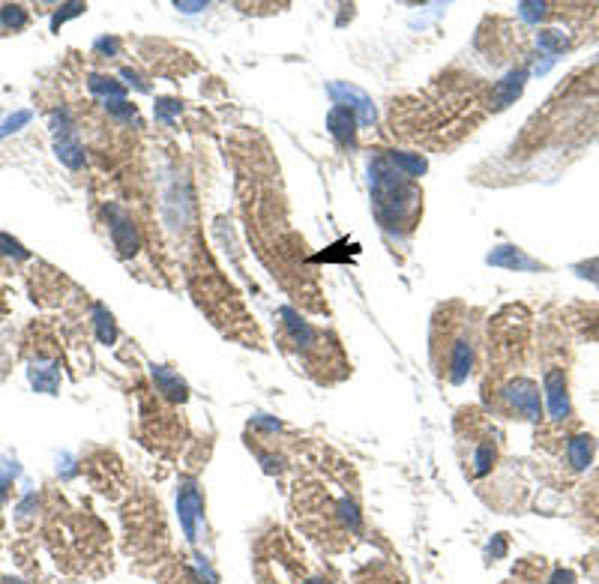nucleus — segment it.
Wrapping results in <instances>:
<instances>
[{
    "label": "nucleus",
    "mask_w": 599,
    "mask_h": 584,
    "mask_svg": "<svg viewBox=\"0 0 599 584\" xmlns=\"http://www.w3.org/2000/svg\"><path fill=\"white\" fill-rule=\"evenodd\" d=\"M369 186L375 219L381 222V228L390 234L411 231L420 210V189L414 186V180L392 168L387 156H381L369 165Z\"/></svg>",
    "instance_id": "obj_1"
},
{
    "label": "nucleus",
    "mask_w": 599,
    "mask_h": 584,
    "mask_svg": "<svg viewBox=\"0 0 599 584\" xmlns=\"http://www.w3.org/2000/svg\"><path fill=\"white\" fill-rule=\"evenodd\" d=\"M51 135H54V153H57V159H61L66 168L78 171L84 165V147H81L78 129H75V123H72L69 111H54L51 114Z\"/></svg>",
    "instance_id": "obj_2"
},
{
    "label": "nucleus",
    "mask_w": 599,
    "mask_h": 584,
    "mask_svg": "<svg viewBox=\"0 0 599 584\" xmlns=\"http://www.w3.org/2000/svg\"><path fill=\"white\" fill-rule=\"evenodd\" d=\"M105 213V222H108V231H111V240H114V249L120 252L123 258H132L138 255L141 249V237H138V228H135V219L126 207L120 204H105L102 207Z\"/></svg>",
    "instance_id": "obj_3"
},
{
    "label": "nucleus",
    "mask_w": 599,
    "mask_h": 584,
    "mask_svg": "<svg viewBox=\"0 0 599 584\" xmlns=\"http://www.w3.org/2000/svg\"><path fill=\"white\" fill-rule=\"evenodd\" d=\"M327 93L335 105H342L354 114L360 120V126H372L377 120V108H375L372 96L366 90H360V87L348 84V81H333V84H327Z\"/></svg>",
    "instance_id": "obj_4"
},
{
    "label": "nucleus",
    "mask_w": 599,
    "mask_h": 584,
    "mask_svg": "<svg viewBox=\"0 0 599 584\" xmlns=\"http://www.w3.org/2000/svg\"><path fill=\"white\" fill-rule=\"evenodd\" d=\"M177 516L183 524V533L189 543H198V528H201V518H204V501H201V491L192 479H183L180 491H177Z\"/></svg>",
    "instance_id": "obj_5"
},
{
    "label": "nucleus",
    "mask_w": 599,
    "mask_h": 584,
    "mask_svg": "<svg viewBox=\"0 0 599 584\" xmlns=\"http://www.w3.org/2000/svg\"><path fill=\"white\" fill-rule=\"evenodd\" d=\"M504 399L513 405L524 419L536 422L539 417H543V405H539V387L533 381H528V377H516V381H509L504 387Z\"/></svg>",
    "instance_id": "obj_6"
},
{
    "label": "nucleus",
    "mask_w": 599,
    "mask_h": 584,
    "mask_svg": "<svg viewBox=\"0 0 599 584\" xmlns=\"http://www.w3.org/2000/svg\"><path fill=\"white\" fill-rule=\"evenodd\" d=\"M543 390H546V402H548V414L551 419H566L569 417V392H566V375L563 369H548L543 377Z\"/></svg>",
    "instance_id": "obj_7"
},
{
    "label": "nucleus",
    "mask_w": 599,
    "mask_h": 584,
    "mask_svg": "<svg viewBox=\"0 0 599 584\" xmlns=\"http://www.w3.org/2000/svg\"><path fill=\"white\" fill-rule=\"evenodd\" d=\"M327 129H330V135L342 144V147H348V150H354V147H357L360 120H357V117L350 114L348 108L333 105V108H330V114H327Z\"/></svg>",
    "instance_id": "obj_8"
},
{
    "label": "nucleus",
    "mask_w": 599,
    "mask_h": 584,
    "mask_svg": "<svg viewBox=\"0 0 599 584\" xmlns=\"http://www.w3.org/2000/svg\"><path fill=\"white\" fill-rule=\"evenodd\" d=\"M489 264L491 267H504V270H516V273H528V270H543L539 261H533L531 255H524L516 246H498V249L489 252Z\"/></svg>",
    "instance_id": "obj_9"
},
{
    "label": "nucleus",
    "mask_w": 599,
    "mask_h": 584,
    "mask_svg": "<svg viewBox=\"0 0 599 584\" xmlns=\"http://www.w3.org/2000/svg\"><path fill=\"white\" fill-rule=\"evenodd\" d=\"M524 81H528V69H513V72H506V75L494 84V108H506V105H513V102L521 96L524 90Z\"/></svg>",
    "instance_id": "obj_10"
},
{
    "label": "nucleus",
    "mask_w": 599,
    "mask_h": 584,
    "mask_svg": "<svg viewBox=\"0 0 599 584\" xmlns=\"http://www.w3.org/2000/svg\"><path fill=\"white\" fill-rule=\"evenodd\" d=\"M150 375H153L156 390L162 392L165 399H171V402H186L189 399V387L177 372H171L168 366H150Z\"/></svg>",
    "instance_id": "obj_11"
},
{
    "label": "nucleus",
    "mask_w": 599,
    "mask_h": 584,
    "mask_svg": "<svg viewBox=\"0 0 599 584\" xmlns=\"http://www.w3.org/2000/svg\"><path fill=\"white\" fill-rule=\"evenodd\" d=\"M282 318H285V330H288V335H291V342H294L297 348H315L318 333H315V327H312L309 320H306L297 309L285 306V309H282Z\"/></svg>",
    "instance_id": "obj_12"
},
{
    "label": "nucleus",
    "mask_w": 599,
    "mask_h": 584,
    "mask_svg": "<svg viewBox=\"0 0 599 584\" xmlns=\"http://www.w3.org/2000/svg\"><path fill=\"white\" fill-rule=\"evenodd\" d=\"M474 366V348L467 339H456L449 348V381L452 384H464L467 375Z\"/></svg>",
    "instance_id": "obj_13"
},
{
    "label": "nucleus",
    "mask_w": 599,
    "mask_h": 584,
    "mask_svg": "<svg viewBox=\"0 0 599 584\" xmlns=\"http://www.w3.org/2000/svg\"><path fill=\"white\" fill-rule=\"evenodd\" d=\"M31 384H33L36 392H57V387H61V363H57V360L33 363Z\"/></svg>",
    "instance_id": "obj_14"
},
{
    "label": "nucleus",
    "mask_w": 599,
    "mask_h": 584,
    "mask_svg": "<svg viewBox=\"0 0 599 584\" xmlns=\"http://www.w3.org/2000/svg\"><path fill=\"white\" fill-rule=\"evenodd\" d=\"M387 159H390V165L396 168V171H402L405 177H422L426 174V168H429V162H426V156H420V153H387Z\"/></svg>",
    "instance_id": "obj_15"
},
{
    "label": "nucleus",
    "mask_w": 599,
    "mask_h": 584,
    "mask_svg": "<svg viewBox=\"0 0 599 584\" xmlns=\"http://www.w3.org/2000/svg\"><path fill=\"white\" fill-rule=\"evenodd\" d=\"M87 87H90V93H96V96L102 99V105H108V102H120V99H126L123 84H117V81H114V78H108V75H90Z\"/></svg>",
    "instance_id": "obj_16"
},
{
    "label": "nucleus",
    "mask_w": 599,
    "mask_h": 584,
    "mask_svg": "<svg viewBox=\"0 0 599 584\" xmlns=\"http://www.w3.org/2000/svg\"><path fill=\"white\" fill-rule=\"evenodd\" d=\"M569 464L575 467V471H584L590 462H593V437L590 434H575L573 441H569Z\"/></svg>",
    "instance_id": "obj_17"
},
{
    "label": "nucleus",
    "mask_w": 599,
    "mask_h": 584,
    "mask_svg": "<svg viewBox=\"0 0 599 584\" xmlns=\"http://www.w3.org/2000/svg\"><path fill=\"white\" fill-rule=\"evenodd\" d=\"M93 324H96V339H99L102 345H114V339H117V324H114V315H111L102 303L93 306Z\"/></svg>",
    "instance_id": "obj_18"
},
{
    "label": "nucleus",
    "mask_w": 599,
    "mask_h": 584,
    "mask_svg": "<svg viewBox=\"0 0 599 584\" xmlns=\"http://www.w3.org/2000/svg\"><path fill=\"white\" fill-rule=\"evenodd\" d=\"M24 24H27V9L21 4L0 6V27H4V31H21Z\"/></svg>",
    "instance_id": "obj_19"
},
{
    "label": "nucleus",
    "mask_w": 599,
    "mask_h": 584,
    "mask_svg": "<svg viewBox=\"0 0 599 584\" xmlns=\"http://www.w3.org/2000/svg\"><path fill=\"white\" fill-rule=\"evenodd\" d=\"M566 36L558 33V31H546V33H539V48L548 51V54H563L566 51Z\"/></svg>",
    "instance_id": "obj_20"
},
{
    "label": "nucleus",
    "mask_w": 599,
    "mask_h": 584,
    "mask_svg": "<svg viewBox=\"0 0 599 584\" xmlns=\"http://www.w3.org/2000/svg\"><path fill=\"white\" fill-rule=\"evenodd\" d=\"M491 464H494V447L491 444H479L476 456H474V474L476 476H486L491 471Z\"/></svg>",
    "instance_id": "obj_21"
},
{
    "label": "nucleus",
    "mask_w": 599,
    "mask_h": 584,
    "mask_svg": "<svg viewBox=\"0 0 599 584\" xmlns=\"http://www.w3.org/2000/svg\"><path fill=\"white\" fill-rule=\"evenodd\" d=\"M0 252L9 255V258H16V261H24V258H31V252L24 249V246L19 240H12L9 234H0Z\"/></svg>",
    "instance_id": "obj_22"
},
{
    "label": "nucleus",
    "mask_w": 599,
    "mask_h": 584,
    "mask_svg": "<svg viewBox=\"0 0 599 584\" xmlns=\"http://www.w3.org/2000/svg\"><path fill=\"white\" fill-rule=\"evenodd\" d=\"M31 111H16L9 117V120H4L0 123V138H6V135H12V132H19V129L24 126V123H31Z\"/></svg>",
    "instance_id": "obj_23"
},
{
    "label": "nucleus",
    "mask_w": 599,
    "mask_h": 584,
    "mask_svg": "<svg viewBox=\"0 0 599 584\" xmlns=\"http://www.w3.org/2000/svg\"><path fill=\"white\" fill-rule=\"evenodd\" d=\"M174 114H180V102L177 99H156V120L171 123Z\"/></svg>",
    "instance_id": "obj_24"
},
{
    "label": "nucleus",
    "mask_w": 599,
    "mask_h": 584,
    "mask_svg": "<svg viewBox=\"0 0 599 584\" xmlns=\"http://www.w3.org/2000/svg\"><path fill=\"white\" fill-rule=\"evenodd\" d=\"M84 9H87L84 4H66V6H61V12H57V16L51 19V27H54V31H57V27H61V24H63L66 19H72V16H81Z\"/></svg>",
    "instance_id": "obj_25"
},
{
    "label": "nucleus",
    "mask_w": 599,
    "mask_h": 584,
    "mask_svg": "<svg viewBox=\"0 0 599 584\" xmlns=\"http://www.w3.org/2000/svg\"><path fill=\"white\" fill-rule=\"evenodd\" d=\"M546 4H519V16L524 19V21H539L546 16Z\"/></svg>",
    "instance_id": "obj_26"
},
{
    "label": "nucleus",
    "mask_w": 599,
    "mask_h": 584,
    "mask_svg": "<svg viewBox=\"0 0 599 584\" xmlns=\"http://www.w3.org/2000/svg\"><path fill=\"white\" fill-rule=\"evenodd\" d=\"M12 476H16V464H0V504L6 498V489L12 486Z\"/></svg>",
    "instance_id": "obj_27"
},
{
    "label": "nucleus",
    "mask_w": 599,
    "mask_h": 584,
    "mask_svg": "<svg viewBox=\"0 0 599 584\" xmlns=\"http://www.w3.org/2000/svg\"><path fill=\"white\" fill-rule=\"evenodd\" d=\"M339 509H342V518L350 524V528L357 531V528H360V513H357V506L350 504V501H342V504H339Z\"/></svg>",
    "instance_id": "obj_28"
},
{
    "label": "nucleus",
    "mask_w": 599,
    "mask_h": 584,
    "mask_svg": "<svg viewBox=\"0 0 599 584\" xmlns=\"http://www.w3.org/2000/svg\"><path fill=\"white\" fill-rule=\"evenodd\" d=\"M252 422H255V426H261V429H267V432H273V429H279V426H282V422L276 419V417H264V414L252 417Z\"/></svg>",
    "instance_id": "obj_29"
},
{
    "label": "nucleus",
    "mask_w": 599,
    "mask_h": 584,
    "mask_svg": "<svg viewBox=\"0 0 599 584\" xmlns=\"http://www.w3.org/2000/svg\"><path fill=\"white\" fill-rule=\"evenodd\" d=\"M258 459H261V464H264V471H267V474H276V471H279V464H282V459H279V456H267V452H261Z\"/></svg>",
    "instance_id": "obj_30"
},
{
    "label": "nucleus",
    "mask_w": 599,
    "mask_h": 584,
    "mask_svg": "<svg viewBox=\"0 0 599 584\" xmlns=\"http://www.w3.org/2000/svg\"><path fill=\"white\" fill-rule=\"evenodd\" d=\"M117 48H120V42H117L114 36H108V39H99V42H96V51H105V54H117Z\"/></svg>",
    "instance_id": "obj_31"
},
{
    "label": "nucleus",
    "mask_w": 599,
    "mask_h": 584,
    "mask_svg": "<svg viewBox=\"0 0 599 584\" xmlns=\"http://www.w3.org/2000/svg\"><path fill=\"white\" fill-rule=\"evenodd\" d=\"M548 584H575V575L569 573V569H558V573L551 575V581Z\"/></svg>",
    "instance_id": "obj_32"
},
{
    "label": "nucleus",
    "mask_w": 599,
    "mask_h": 584,
    "mask_svg": "<svg viewBox=\"0 0 599 584\" xmlns=\"http://www.w3.org/2000/svg\"><path fill=\"white\" fill-rule=\"evenodd\" d=\"M504 551H506V543H504V536H494V543L489 546V558H501Z\"/></svg>",
    "instance_id": "obj_33"
},
{
    "label": "nucleus",
    "mask_w": 599,
    "mask_h": 584,
    "mask_svg": "<svg viewBox=\"0 0 599 584\" xmlns=\"http://www.w3.org/2000/svg\"><path fill=\"white\" fill-rule=\"evenodd\" d=\"M123 78H129V84H135V87H138V90H147V84H144V81H141V78L135 75V72H132V69H123Z\"/></svg>",
    "instance_id": "obj_34"
},
{
    "label": "nucleus",
    "mask_w": 599,
    "mask_h": 584,
    "mask_svg": "<svg viewBox=\"0 0 599 584\" xmlns=\"http://www.w3.org/2000/svg\"><path fill=\"white\" fill-rule=\"evenodd\" d=\"M204 6H207V4H201V0H195V4H177V9H183V12H198Z\"/></svg>",
    "instance_id": "obj_35"
},
{
    "label": "nucleus",
    "mask_w": 599,
    "mask_h": 584,
    "mask_svg": "<svg viewBox=\"0 0 599 584\" xmlns=\"http://www.w3.org/2000/svg\"><path fill=\"white\" fill-rule=\"evenodd\" d=\"M306 584H327L324 578H312V581H306Z\"/></svg>",
    "instance_id": "obj_36"
}]
</instances>
